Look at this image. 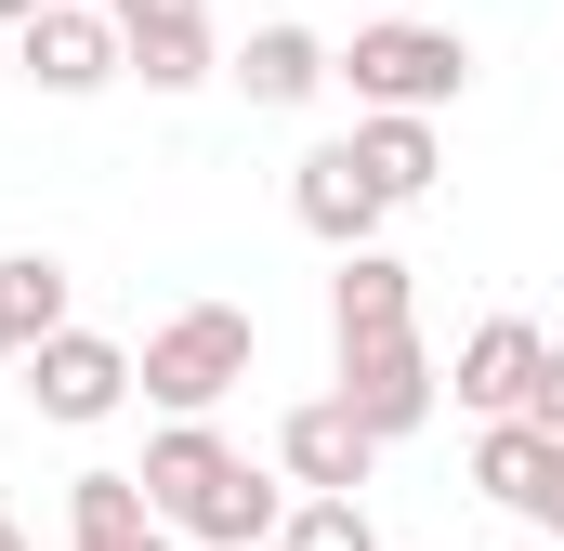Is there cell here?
I'll use <instances>...</instances> for the list:
<instances>
[{
	"label": "cell",
	"mask_w": 564,
	"mask_h": 551,
	"mask_svg": "<svg viewBox=\"0 0 564 551\" xmlns=\"http://www.w3.org/2000/svg\"><path fill=\"white\" fill-rule=\"evenodd\" d=\"M132 473H144V499H158V526H171V539H197V551L276 539V526H289V499H302L289 473H250V460H237L210 420H171V433H144V460H132Z\"/></svg>",
	"instance_id": "obj_1"
},
{
	"label": "cell",
	"mask_w": 564,
	"mask_h": 551,
	"mask_svg": "<svg viewBox=\"0 0 564 551\" xmlns=\"http://www.w3.org/2000/svg\"><path fill=\"white\" fill-rule=\"evenodd\" d=\"M328 66H341V93H355V106H421V119L473 93V40H459V26H433V13H368Z\"/></svg>",
	"instance_id": "obj_2"
},
{
	"label": "cell",
	"mask_w": 564,
	"mask_h": 551,
	"mask_svg": "<svg viewBox=\"0 0 564 551\" xmlns=\"http://www.w3.org/2000/svg\"><path fill=\"white\" fill-rule=\"evenodd\" d=\"M250 355H263V328H250L237 302H184V315H158V328H144L132 381H144L171 420H210L237 381H250Z\"/></svg>",
	"instance_id": "obj_3"
},
{
	"label": "cell",
	"mask_w": 564,
	"mask_h": 551,
	"mask_svg": "<svg viewBox=\"0 0 564 551\" xmlns=\"http://www.w3.org/2000/svg\"><path fill=\"white\" fill-rule=\"evenodd\" d=\"M26 408L66 420V433L119 420V408H132V342H106V328H79V315H66V328L26 355Z\"/></svg>",
	"instance_id": "obj_4"
},
{
	"label": "cell",
	"mask_w": 564,
	"mask_h": 551,
	"mask_svg": "<svg viewBox=\"0 0 564 551\" xmlns=\"http://www.w3.org/2000/svg\"><path fill=\"white\" fill-rule=\"evenodd\" d=\"M341 395H355V420L394 446V433H421V420L446 408V368L421 355V328H381V342H341Z\"/></svg>",
	"instance_id": "obj_5"
},
{
	"label": "cell",
	"mask_w": 564,
	"mask_h": 551,
	"mask_svg": "<svg viewBox=\"0 0 564 551\" xmlns=\"http://www.w3.org/2000/svg\"><path fill=\"white\" fill-rule=\"evenodd\" d=\"M13 66H26L40 93H66V106H79V93H106V79H119V13H106V0H40V13L13 26Z\"/></svg>",
	"instance_id": "obj_6"
},
{
	"label": "cell",
	"mask_w": 564,
	"mask_h": 551,
	"mask_svg": "<svg viewBox=\"0 0 564 551\" xmlns=\"http://www.w3.org/2000/svg\"><path fill=\"white\" fill-rule=\"evenodd\" d=\"M289 210H302V237H328V250H368L394 197L368 184V158H355V132H341V144H302V158H289Z\"/></svg>",
	"instance_id": "obj_7"
},
{
	"label": "cell",
	"mask_w": 564,
	"mask_h": 551,
	"mask_svg": "<svg viewBox=\"0 0 564 551\" xmlns=\"http://www.w3.org/2000/svg\"><path fill=\"white\" fill-rule=\"evenodd\" d=\"M276 473H289V486H368V473H381V433L355 420L341 381H328V395H302V408L276 420Z\"/></svg>",
	"instance_id": "obj_8"
},
{
	"label": "cell",
	"mask_w": 564,
	"mask_h": 551,
	"mask_svg": "<svg viewBox=\"0 0 564 551\" xmlns=\"http://www.w3.org/2000/svg\"><path fill=\"white\" fill-rule=\"evenodd\" d=\"M525 381H539V315H486V328L459 342V368H446V395H459L473 420H512Z\"/></svg>",
	"instance_id": "obj_9"
},
{
	"label": "cell",
	"mask_w": 564,
	"mask_h": 551,
	"mask_svg": "<svg viewBox=\"0 0 564 551\" xmlns=\"http://www.w3.org/2000/svg\"><path fill=\"white\" fill-rule=\"evenodd\" d=\"M381 328H421V276L368 237V250H341V276H328V342H381Z\"/></svg>",
	"instance_id": "obj_10"
},
{
	"label": "cell",
	"mask_w": 564,
	"mask_h": 551,
	"mask_svg": "<svg viewBox=\"0 0 564 551\" xmlns=\"http://www.w3.org/2000/svg\"><path fill=\"white\" fill-rule=\"evenodd\" d=\"M328 79H341V66H328V40H315V26H250V40H237V93H250V106H315V93H328Z\"/></svg>",
	"instance_id": "obj_11"
},
{
	"label": "cell",
	"mask_w": 564,
	"mask_h": 551,
	"mask_svg": "<svg viewBox=\"0 0 564 551\" xmlns=\"http://www.w3.org/2000/svg\"><path fill=\"white\" fill-rule=\"evenodd\" d=\"M355 158H368V184H381L394 210H408V197H433V171H446L421 106H355Z\"/></svg>",
	"instance_id": "obj_12"
},
{
	"label": "cell",
	"mask_w": 564,
	"mask_h": 551,
	"mask_svg": "<svg viewBox=\"0 0 564 551\" xmlns=\"http://www.w3.org/2000/svg\"><path fill=\"white\" fill-rule=\"evenodd\" d=\"M66 328V263L53 250H0V368H26Z\"/></svg>",
	"instance_id": "obj_13"
},
{
	"label": "cell",
	"mask_w": 564,
	"mask_h": 551,
	"mask_svg": "<svg viewBox=\"0 0 564 551\" xmlns=\"http://www.w3.org/2000/svg\"><path fill=\"white\" fill-rule=\"evenodd\" d=\"M66 539H79V551H132V539H158L144 473H119V460H106V473H79V486H66Z\"/></svg>",
	"instance_id": "obj_14"
},
{
	"label": "cell",
	"mask_w": 564,
	"mask_h": 551,
	"mask_svg": "<svg viewBox=\"0 0 564 551\" xmlns=\"http://www.w3.org/2000/svg\"><path fill=\"white\" fill-rule=\"evenodd\" d=\"M552 433H539V420H486V433H473V486H486V499H499V512H539V486H552Z\"/></svg>",
	"instance_id": "obj_15"
},
{
	"label": "cell",
	"mask_w": 564,
	"mask_h": 551,
	"mask_svg": "<svg viewBox=\"0 0 564 551\" xmlns=\"http://www.w3.org/2000/svg\"><path fill=\"white\" fill-rule=\"evenodd\" d=\"M276 551H381V526H368V486H302L289 499Z\"/></svg>",
	"instance_id": "obj_16"
},
{
	"label": "cell",
	"mask_w": 564,
	"mask_h": 551,
	"mask_svg": "<svg viewBox=\"0 0 564 551\" xmlns=\"http://www.w3.org/2000/svg\"><path fill=\"white\" fill-rule=\"evenodd\" d=\"M224 53H210V26H132L119 40V79H144V93H197Z\"/></svg>",
	"instance_id": "obj_17"
},
{
	"label": "cell",
	"mask_w": 564,
	"mask_h": 551,
	"mask_svg": "<svg viewBox=\"0 0 564 551\" xmlns=\"http://www.w3.org/2000/svg\"><path fill=\"white\" fill-rule=\"evenodd\" d=\"M512 420H539V433L564 446V342H539V381H525V408H512Z\"/></svg>",
	"instance_id": "obj_18"
},
{
	"label": "cell",
	"mask_w": 564,
	"mask_h": 551,
	"mask_svg": "<svg viewBox=\"0 0 564 551\" xmlns=\"http://www.w3.org/2000/svg\"><path fill=\"white\" fill-rule=\"evenodd\" d=\"M106 13H119V40L132 26H210V0H106Z\"/></svg>",
	"instance_id": "obj_19"
},
{
	"label": "cell",
	"mask_w": 564,
	"mask_h": 551,
	"mask_svg": "<svg viewBox=\"0 0 564 551\" xmlns=\"http://www.w3.org/2000/svg\"><path fill=\"white\" fill-rule=\"evenodd\" d=\"M539 539H564V460H552V486H539V512H525Z\"/></svg>",
	"instance_id": "obj_20"
},
{
	"label": "cell",
	"mask_w": 564,
	"mask_h": 551,
	"mask_svg": "<svg viewBox=\"0 0 564 551\" xmlns=\"http://www.w3.org/2000/svg\"><path fill=\"white\" fill-rule=\"evenodd\" d=\"M26 13H40V0H0V26H26Z\"/></svg>",
	"instance_id": "obj_21"
},
{
	"label": "cell",
	"mask_w": 564,
	"mask_h": 551,
	"mask_svg": "<svg viewBox=\"0 0 564 551\" xmlns=\"http://www.w3.org/2000/svg\"><path fill=\"white\" fill-rule=\"evenodd\" d=\"M0 551H26V526H13V512H0Z\"/></svg>",
	"instance_id": "obj_22"
},
{
	"label": "cell",
	"mask_w": 564,
	"mask_h": 551,
	"mask_svg": "<svg viewBox=\"0 0 564 551\" xmlns=\"http://www.w3.org/2000/svg\"><path fill=\"white\" fill-rule=\"evenodd\" d=\"M132 551H171V526H158V539H132Z\"/></svg>",
	"instance_id": "obj_23"
},
{
	"label": "cell",
	"mask_w": 564,
	"mask_h": 551,
	"mask_svg": "<svg viewBox=\"0 0 564 551\" xmlns=\"http://www.w3.org/2000/svg\"><path fill=\"white\" fill-rule=\"evenodd\" d=\"M237 551H276V539H237Z\"/></svg>",
	"instance_id": "obj_24"
},
{
	"label": "cell",
	"mask_w": 564,
	"mask_h": 551,
	"mask_svg": "<svg viewBox=\"0 0 564 551\" xmlns=\"http://www.w3.org/2000/svg\"><path fill=\"white\" fill-rule=\"evenodd\" d=\"M381 13H408V0H381Z\"/></svg>",
	"instance_id": "obj_25"
},
{
	"label": "cell",
	"mask_w": 564,
	"mask_h": 551,
	"mask_svg": "<svg viewBox=\"0 0 564 551\" xmlns=\"http://www.w3.org/2000/svg\"><path fill=\"white\" fill-rule=\"evenodd\" d=\"M552 551H564V539H552Z\"/></svg>",
	"instance_id": "obj_26"
}]
</instances>
